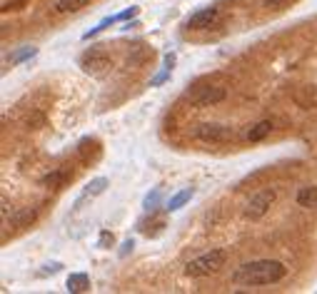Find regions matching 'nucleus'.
I'll return each instance as SVG.
<instances>
[{"label":"nucleus","mask_w":317,"mask_h":294,"mask_svg":"<svg viewBox=\"0 0 317 294\" xmlns=\"http://www.w3.org/2000/svg\"><path fill=\"white\" fill-rule=\"evenodd\" d=\"M288 274V267L277 260H258L240 265L232 272V282L240 287H260V284H275Z\"/></svg>","instance_id":"1"},{"label":"nucleus","mask_w":317,"mask_h":294,"mask_svg":"<svg viewBox=\"0 0 317 294\" xmlns=\"http://www.w3.org/2000/svg\"><path fill=\"white\" fill-rule=\"evenodd\" d=\"M225 260H228V252L225 249H210V252H205L200 257H195V260H190L187 265H185V274L187 277H207V274H212V272H217L220 267L225 265Z\"/></svg>","instance_id":"2"},{"label":"nucleus","mask_w":317,"mask_h":294,"mask_svg":"<svg viewBox=\"0 0 317 294\" xmlns=\"http://www.w3.org/2000/svg\"><path fill=\"white\" fill-rule=\"evenodd\" d=\"M80 67L85 75H92V78H103L113 70V60L110 55H105L103 50H87L85 55L80 58Z\"/></svg>","instance_id":"3"},{"label":"nucleus","mask_w":317,"mask_h":294,"mask_svg":"<svg viewBox=\"0 0 317 294\" xmlns=\"http://www.w3.org/2000/svg\"><path fill=\"white\" fill-rule=\"evenodd\" d=\"M225 88H215V85H200V88H193L187 90V100L198 107H210V105H217L225 100Z\"/></svg>","instance_id":"4"},{"label":"nucleus","mask_w":317,"mask_h":294,"mask_svg":"<svg viewBox=\"0 0 317 294\" xmlns=\"http://www.w3.org/2000/svg\"><path fill=\"white\" fill-rule=\"evenodd\" d=\"M195 137L202 142H212V145H220V142H230L232 140V130L225 125H217V122H202L195 127Z\"/></svg>","instance_id":"5"},{"label":"nucleus","mask_w":317,"mask_h":294,"mask_svg":"<svg viewBox=\"0 0 317 294\" xmlns=\"http://www.w3.org/2000/svg\"><path fill=\"white\" fill-rule=\"evenodd\" d=\"M272 202H275V190H260V192H255V195L247 200V205H245V217H250V219L265 217L267 209L272 207Z\"/></svg>","instance_id":"6"},{"label":"nucleus","mask_w":317,"mask_h":294,"mask_svg":"<svg viewBox=\"0 0 317 294\" xmlns=\"http://www.w3.org/2000/svg\"><path fill=\"white\" fill-rule=\"evenodd\" d=\"M215 20H217V8H200V10H195L190 18H187V28L190 30H205L210 28V25H215Z\"/></svg>","instance_id":"7"},{"label":"nucleus","mask_w":317,"mask_h":294,"mask_svg":"<svg viewBox=\"0 0 317 294\" xmlns=\"http://www.w3.org/2000/svg\"><path fill=\"white\" fill-rule=\"evenodd\" d=\"M35 217H38V212L33 209V207H20L18 212H13V217H10V225L13 227H30L33 222H35Z\"/></svg>","instance_id":"8"},{"label":"nucleus","mask_w":317,"mask_h":294,"mask_svg":"<svg viewBox=\"0 0 317 294\" xmlns=\"http://www.w3.org/2000/svg\"><path fill=\"white\" fill-rule=\"evenodd\" d=\"M65 287H68V292H73V294L87 292V289H90V277H87L85 272H73V274L68 277Z\"/></svg>","instance_id":"9"},{"label":"nucleus","mask_w":317,"mask_h":294,"mask_svg":"<svg viewBox=\"0 0 317 294\" xmlns=\"http://www.w3.org/2000/svg\"><path fill=\"white\" fill-rule=\"evenodd\" d=\"M193 195H195V190H193V187H185V190H180L177 195H173V197L168 200L165 209H168V212H175V209H180V207L185 205V202H190V200H193Z\"/></svg>","instance_id":"10"},{"label":"nucleus","mask_w":317,"mask_h":294,"mask_svg":"<svg viewBox=\"0 0 317 294\" xmlns=\"http://www.w3.org/2000/svg\"><path fill=\"white\" fill-rule=\"evenodd\" d=\"M297 205L305 209H317V187H302L297 192Z\"/></svg>","instance_id":"11"},{"label":"nucleus","mask_w":317,"mask_h":294,"mask_svg":"<svg viewBox=\"0 0 317 294\" xmlns=\"http://www.w3.org/2000/svg\"><path fill=\"white\" fill-rule=\"evenodd\" d=\"M270 132H272V122H270V120H262L255 127L247 130V140H250V142H260V140H265Z\"/></svg>","instance_id":"12"},{"label":"nucleus","mask_w":317,"mask_h":294,"mask_svg":"<svg viewBox=\"0 0 317 294\" xmlns=\"http://www.w3.org/2000/svg\"><path fill=\"white\" fill-rule=\"evenodd\" d=\"M108 185H110V182H108V177H95V179H92V182L85 187V192H83L80 202L87 200V197H98V195H103V192L108 190Z\"/></svg>","instance_id":"13"},{"label":"nucleus","mask_w":317,"mask_h":294,"mask_svg":"<svg viewBox=\"0 0 317 294\" xmlns=\"http://www.w3.org/2000/svg\"><path fill=\"white\" fill-rule=\"evenodd\" d=\"M70 179V175L65 172V170H58V172H50V175H45L40 182L45 185V187H60V185H65Z\"/></svg>","instance_id":"14"},{"label":"nucleus","mask_w":317,"mask_h":294,"mask_svg":"<svg viewBox=\"0 0 317 294\" xmlns=\"http://www.w3.org/2000/svg\"><path fill=\"white\" fill-rule=\"evenodd\" d=\"M92 0H58V13H75V10H80V8H85L90 5Z\"/></svg>","instance_id":"15"},{"label":"nucleus","mask_w":317,"mask_h":294,"mask_svg":"<svg viewBox=\"0 0 317 294\" xmlns=\"http://www.w3.org/2000/svg\"><path fill=\"white\" fill-rule=\"evenodd\" d=\"M35 53H38V48H33V45H25V48H20L18 53H13V55H10L8 60H10V65H18V62H23V60L33 58Z\"/></svg>","instance_id":"16"},{"label":"nucleus","mask_w":317,"mask_h":294,"mask_svg":"<svg viewBox=\"0 0 317 294\" xmlns=\"http://www.w3.org/2000/svg\"><path fill=\"white\" fill-rule=\"evenodd\" d=\"M113 23H115V15H110V18H105V20H100V23H98L95 28H90V30H87V32H85V35H83V40H90V38H95L98 32H103V30L108 28V25H113Z\"/></svg>","instance_id":"17"},{"label":"nucleus","mask_w":317,"mask_h":294,"mask_svg":"<svg viewBox=\"0 0 317 294\" xmlns=\"http://www.w3.org/2000/svg\"><path fill=\"white\" fill-rule=\"evenodd\" d=\"M160 202V190H152L147 197H145V202H143V207L145 209H155V205Z\"/></svg>","instance_id":"18"},{"label":"nucleus","mask_w":317,"mask_h":294,"mask_svg":"<svg viewBox=\"0 0 317 294\" xmlns=\"http://www.w3.org/2000/svg\"><path fill=\"white\" fill-rule=\"evenodd\" d=\"M138 13H140V8H138V5H130V8H125L122 13H117L115 20H130V18H135Z\"/></svg>","instance_id":"19"},{"label":"nucleus","mask_w":317,"mask_h":294,"mask_svg":"<svg viewBox=\"0 0 317 294\" xmlns=\"http://www.w3.org/2000/svg\"><path fill=\"white\" fill-rule=\"evenodd\" d=\"M110 244H113V232H100V239H98V247L100 249H110Z\"/></svg>","instance_id":"20"},{"label":"nucleus","mask_w":317,"mask_h":294,"mask_svg":"<svg viewBox=\"0 0 317 294\" xmlns=\"http://www.w3.org/2000/svg\"><path fill=\"white\" fill-rule=\"evenodd\" d=\"M168 78H170V67H165V70H163L160 75H155V78L150 80V85H152V88H155V85H163V83H165Z\"/></svg>","instance_id":"21"},{"label":"nucleus","mask_w":317,"mask_h":294,"mask_svg":"<svg viewBox=\"0 0 317 294\" xmlns=\"http://www.w3.org/2000/svg\"><path fill=\"white\" fill-rule=\"evenodd\" d=\"M260 3H262L265 8H285L290 0H260Z\"/></svg>","instance_id":"22"},{"label":"nucleus","mask_w":317,"mask_h":294,"mask_svg":"<svg viewBox=\"0 0 317 294\" xmlns=\"http://www.w3.org/2000/svg\"><path fill=\"white\" fill-rule=\"evenodd\" d=\"M60 262H50V265H45L43 267V274H55V272H60Z\"/></svg>","instance_id":"23"},{"label":"nucleus","mask_w":317,"mask_h":294,"mask_svg":"<svg viewBox=\"0 0 317 294\" xmlns=\"http://www.w3.org/2000/svg\"><path fill=\"white\" fill-rule=\"evenodd\" d=\"M133 247H135V242H133V239H125V242H122V249H120V257H128V252H130Z\"/></svg>","instance_id":"24"},{"label":"nucleus","mask_w":317,"mask_h":294,"mask_svg":"<svg viewBox=\"0 0 317 294\" xmlns=\"http://www.w3.org/2000/svg\"><path fill=\"white\" fill-rule=\"evenodd\" d=\"M173 65H175V55L170 53V55H165V67H170V70H173Z\"/></svg>","instance_id":"25"},{"label":"nucleus","mask_w":317,"mask_h":294,"mask_svg":"<svg viewBox=\"0 0 317 294\" xmlns=\"http://www.w3.org/2000/svg\"><path fill=\"white\" fill-rule=\"evenodd\" d=\"M133 28H140V23H138V20H133V23H128L122 30H133Z\"/></svg>","instance_id":"26"}]
</instances>
